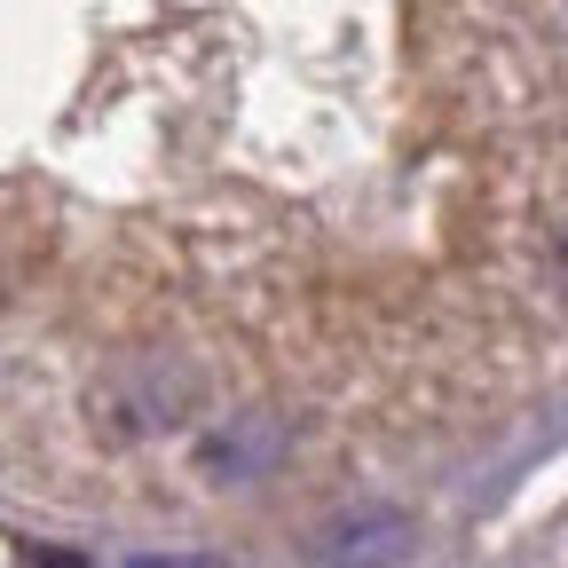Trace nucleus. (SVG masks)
<instances>
[{"label": "nucleus", "instance_id": "3", "mask_svg": "<svg viewBox=\"0 0 568 568\" xmlns=\"http://www.w3.org/2000/svg\"><path fill=\"white\" fill-rule=\"evenodd\" d=\"M24 568H80L71 552H40V545H24Z\"/></svg>", "mask_w": 568, "mask_h": 568}, {"label": "nucleus", "instance_id": "1", "mask_svg": "<svg viewBox=\"0 0 568 568\" xmlns=\"http://www.w3.org/2000/svg\"><path fill=\"white\" fill-rule=\"evenodd\" d=\"M332 568H403L410 560V521L403 514H364V521H339L324 537Z\"/></svg>", "mask_w": 568, "mask_h": 568}, {"label": "nucleus", "instance_id": "2", "mask_svg": "<svg viewBox=\"0 0 568 568\" xmlns=\"http://www.w3.org/2000/svg\"><path fill=\"white\" fill-rule=\"evenodd\" d=\"M261 458H276V426H261V435H237V443L222 435V443L205 450V466H213V474H253Z\"/></svg>", "mask_w": 568, "mask_h": 568}, {"label": "nucleus", "instance_id": "4", "mask_svg": "<svg viewBox=\"0 0 568 568\" xmlns=\"http://www.w3.org/2000/svg\"><path fill=\"white\" fill-rule=\"evenodd\" d=\"M134 568H182V560H134Z\"/></svg>", "mask_w": 568, "mask_h": 568}]
</instances>
